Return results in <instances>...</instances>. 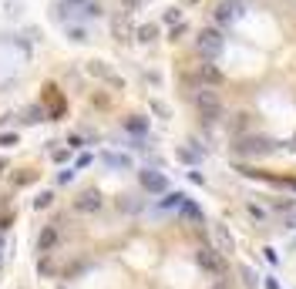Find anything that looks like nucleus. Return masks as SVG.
I'll list each match as a JSON object with an SVG mask.
<instances>
[{
    "instance_id": "393cba45",
    "label": "nucleus",
    "mask_w": 296,
    "mask_h": 289,
    "mask_svg": "<svg viewBox=\"0 0 296 289\" xmlns=\"http://www.w3.org/2000/svg\"><path fill=\"white\" fill-rule=\"evenodd\" d=\"M178 20H182V14H178V7H168V10H165V24H172V27H175Z\"/></svg>"
},
{
    "instance_id": "4468645a",
    "label": "nucleus",
    "mask_w": 296,
    "mask_h": 289,
    "mask_svg": "<svg viewBox=\"0 0 296 289\" xmlns=\"http://www.w3.org/2000/svg\"><path fill=\"white\" fill-rule=\"evenodd\" d=\"M229 131H232L236 138H239V135H249V114H246V111H239L236 118L229 121Z\"/></svg>"
},
{
    "instance_id": "a211bd4d",
    "label": "nucleus",
    "mask_w": 296,
    "mask_h": 289,
    "mask_svg": "<svg viewBox=\"0 0 296 289\" xmlns=\"http://www.w3.org/2000/svg\"><path fill=\"white\" fill-rule=\"evenodd\" d=\"M178 209H182V212H185V215H189V219H195V222H202V212H199V205H195V202H185V199H182V205H178Z\"/></svg>"
},
{
    "instance_id": "aec40b11",
    "label": "nucleus",
    "mask_w": 296,
    "mask_h": 289,
    "mask_svg": "<svg viewBox=\"0 0 296 289\" xmlns=\"http://www.w3.org/2000/svg\"><path fill=\"white\" fill-rule=\"evenodd\" d=\"M51 205H54V192H40L34 199V209H51Z\"/></svg>"
},
{
    "instance_id": "a878e982",
    "label": "nucleus",
    "mask_w": 296,
    "mask_h": 289,
    "mask_svg": "<svg viewBox=\"0 0 296 289\" xmlns=\"http://www.w3.org/2000/svg\"><path fill=\"white\" fill-rule=\"evenodd\" d=\"M51 158H54V161H67V158H71V148H54Z\"/></svg>"
},
{
    "instance_id": "c756f323",
    "label": "nucleus",
    "mask_w": 296,
    "mask_h": 289,
    "mask_svg": "<svg viewBox=\"0 0 296 289\" xmlns=\"http://www.w3.org/2000/svg\"><path fill=\"white\" fill-rule=\"evenodd\" d=\"M263 256H266V262H269V266H276V262H280V256H276V249H272V246H266V249H263Z\"/></svg>"
},
{
    "instance_id": "6ab92c4d",
    "label": "nucleus",
    "mask_w": 296,
    "mask_h": 289,
    "mask_svg": "<svg viewBox=\"0 0 296 289\" xmlns=\"http://www.w3.org/2000/svg\"><path fill=\"white\" fill-rule=\"evenodd\" d=\"M178 158L189 161V165H195V161L202 158V152H199V148H178Z\"/></svg>"
},
{
    "instance_id": "4c0bfd02",
    "label": "nucleus",
    "mask_w": 296,
    "mask_h": 289,
    "mask_svg": "<svg viewBox=\"0 0 296 289\" xmlns=\"http://www.w3.org/2000/svg\"><path fill=\"white\" fill-rule=\"evenodd\" d=\"M67 4H88V0H67Z\"/></svg>"
},
{
    "instance_id": "6e6552de",
    "label": "nucleus",
    "mask_w": 296,
    "mask_h": 289,
    "mask_svg": "<svg viewBox=\"0 0 296 289\" xmlns=\"http://www.w3.org/2000/svg\"><path fill=\"white\" fill-rule=\"evenodd\" d=\"M195 78H199L202 88H219V84H222V71H219L212 61H206V64L199 67V74H195Z\"/></svg>"
},
{
    "instance_id": "f8f14e48",
    "label": "nucleus",
    "mask_w": 296,
    "mask_h": 289,
    "mask_svg": "<svg viewBox=\"0 0 296 289\" xmlns=\"http://www.w3.org/2000/svg\"><path fill=\"white\" fill-rule=\"evenodd\" d=\"M236 14H239V7H236L232 0H222V4L216 7V24H229Z\"/></svg>"
},
{
    "instance_id": "b1692460",
    "label": "nucleus",
    "mask_w": 296,
    "mask_h": 289,
    "mask_svg": "<svg viewBox=\"0 0 296 289\" xmlns=\"http://www.w3.org/2000/svg\"><path fill=\"white\" fill-rule=\"evenodd\" d=\"M242 282H246V289H256V273L246 269V266H242Z\"/></svg>"
},
{
    "instance_id": "c9c22d12",
    "label": "nucleus",
    "mask_w": 296,
    "mask_h": 289,
    "mask_svg": "<svg viewBox=\"0 0 296 289\" xmlns=\"http://www.w3.org/2000/svg\"><path fill=\"white\" fill-rule=\"evenodd\" d=\"M289 229H296V215H293V219H289Z\"/></svg>"
},
{
    "instance_id": "39448f33",
    "label": "nucleus",
    "mask_w": 296,
    "mask_h": 289,
    "mask_svg": "<svg viewBox=\"0 0 296 289\" xmlns=\"http://www.w3.org/2000/svg\"><path fill=\"white\" fill-rule=\"evenodd\" d=\"M195 262H199V269H206V273H212V276H225V256L222 252H216V249H199L195 252Z\"/></svg>"
},
{
    "instance_id": "4be33fe9",
    "label": "nucleus",
    "mask_w": 296,
    "mask_h": 289,
    "mask_svg": "<svg viewBox=\"0 0 296 289\" xmlns=\"http://www.w3.org/2000/svg\"><path fill=\"white\" fill-rule=\"evenodd\" d=\"M272 209H276V212H293L296 202L293 199H272Z\"/></svg>"
},
{
    "instance_id": "f3484780",
    "label": "nucleus",
    "mask_w": 296,
    "mask_h": 289,
    "mask_svg": "<svg viewBox=\"0 0 296 289\" xmlns=\"http://www.w3.org/2000/svg\"><path fill=\"white\" fill-rule=\"evenodd\" d=\"M216 239H219V246H222L225 252L232 249V235H229V229H225V225H216Z\"/></svg>"
},
{
    "instance_id": "f03ea898",
    "label": "nucleus",
    "mask_w": 296,
    "mask_h": 289,
    "mask_svg": "<svg viewBox=\"0 0 296 289\" xmlns=\"http://www.w3.org/2000/svg\"><path fill=\"white\" fill-rule=\"evenodd\" d=\"M195 51H199L206 61H216V57L225 51L222 31H219V27H206V31H199V37H195Z\"/></svg>"
},
{
    "instance_id": "dca6fc26",
    "label": "nucleus",
    "mask_w": 296,
    "mask_h": 289,
    "mask_svg": "<svg viewBox=\"0 0 296 289\" xmlns=\"http://www.w3.org/2000/svg\"><path fill=\"white\" fill-rule=\"evenodd\" d=\"M135 37L142 40V44H152V40L158 37V27H155V24H142V27L135 31Z\"/></svg>"
},
{
    "instance_id": "7c9ffc66",
    "label": "nucleus",
    "mask_w": 296,
    "mask_h": 289,
    "mask_svg": "<svg viewBox=\"0 0 296 289\" xmlns=\"http://www.w3.org/2000/svg\"><path fill=\"white\" fill-rule=\"evenodd\" d=\"M182 34H185V24H175L172 34H168V40H182Z\"/></svg>"
},
{
    "instance_id": "473e14b6",
    "label": "nucleus",
    "mask_w": 296,
    "mask_h": 289,
    "mask_svg": "<svg viewBox=\"0 0 296 289\" xmlns=\"http://www.w3.org/2000/svg\"><path fill=\"white\" fill-rule=\"evenodd\" d=\"M0 144H7V148H10V144H17V135H10V131H7V135H0Z\"/></svg>"
},
{
    "instance_id": "2f4dec72",
    "label": "nucleus",
    "mask_w": 296,
    "mask_h": 289,
    "mask_svg": "<svg viewBox=\"0 0 296 289\" xmlns=\"http://www.w3.org/2000/svg\"><path fill=\"white\" fill-rule=\"evenodd\" d=\"M71 40H88V34L81 31V27H71Z\"/></svg>"
},
{
    "instance_id": "20e7f679",
    "label": "nucleus",
    "mask_w": 296,
    "mask_h": 289,
    "mask_svg": "<svg viewBox=\"0 0 296 289\" xmlns=\"http://www.w3.org/2000/svg\"><path fill=\"white\" fill-rule=\"evenodd\" d=\"M88 74H91V78H98V81H104V84H108V88H115V91L125 88V78H121L115 67H108L104 61H88Z\"/></svg>"
},
{
    "instance_id": "412c9836",
    "label": "nucleus",
    "mask_w": 296,
    "mask_h": 289,
    "mask_svg": "<svg viewBox=\"0 0 296 289\" xmlns=\"http://www.w3.org/2000/svg\"><path fill=\"white\" fill-rule=\"evenodd\" d=\"M182 199H185V195H178V192H168L165 199H162V209H178V205H182Z\"/></svg>"
},
{
    "instance_id": "72a5a7b5",
    "label": "nucleus",
    "mask_w": 296,
    "mask_h": 289,
    "mask_svg": "<svg viewBox=\"0 0 296 289\" xmlns=\"http://www.w3.org/2000/svg\"><path fill=\"white\" fill-rule=\"evenodd\" d=\"M40 273H44V276H51V273H54V266H51L48 259H40Z\"/></svg>"
},
{
    "instance_id": "5701e85b",
    "label": "nucleus",
    "mask_w": 296,
    "mask_h": 289,
    "mask_svg": "<svg viewBox=\"0 0 296 289\" xmlns=\"http://www.w3.org/2000/svg\"><path fill=\"white\" fill-rule=\"evenodd\" d=\"M44 114H48V111H44V108H40V105L27 108V121H44Z\"/></svg>"
},
{
    "instance_id": "7ed1b4c3",
    "label": "nucleus",
    "mask_w": 296,
    "mask_h": 289,
    "mask_svg": "<svg viewBox=\"0 0 296 289\" xmlns=\"http://www.w3.org/2000/svg\"><path fill=\"white\" fill-rule=\"evenodd\" d=\"M236 152L246 155V158H259V155H272L276 152V141L266 135H239L236 138Z\"/></svg>"
},
{
    "instance_id": "0eeeda50",
    "label": "nucleus",
    "mask_w": 296,
    "mask_h": 289,
    "mask_svg": "<svg viewBox=\"0 0 296 289\" xmlns=\"http://www.w3.org/2000/svg\"><path fill=\"white\" fill-rule=\"evenodd\" d=\"M138 182H142L145 192H152V195H162L168 188V178L162 175V172H155V168H142L138 172Z\"/></svg>"
},
{
    "instance_id": "f704fd0d",
    "label": "nucleus",
    "mask_w": 296,
    "mask_h": 289,
    "mask_svg": "<svg viewBox=\"0 0 296 289\" xmlns=\"http://www.w3.org/2000/svg\"><path fill=\"white\" fill-rule=\"evenodd\" d=\"M209 289H232V286H229V282H225V279H216V282H212V286H209Z\"/></svg>"
},
{
    "instance_id": "ddd939ff",
    "label": "nucleus",
    "mask_w": 296,
    "mask_h": 289,
    "mask_svg": "<svg viewBox=\"0 0 296 289\" xmlns=\"http://www.w3.org/2000/svg\"><path fill=\"white\" fill-rule=\"evenodd\" d=\"M125 131H131V135H145V131H148V121H145L142 114H128V118H125Z\"/></svg>"
},
{
    "instance_id": "f257e3e1",
    "label": "nucleus",
    "mask_w": 296,
    "mask_h": 289,
    "mask_svg": "<svg viewBox=\"0 0 296 289\" xmlns=\"http://www.w3.org/2000/svg\"><path fill=\"white\" fill-rule=\"evenodd\" d=\"M192 101H195V111H199V118L206 121V125H216V121H222L225 108H222V98H219V91L199 88V91L192 94Z\"/></svg>"
},
{
    "instance_id": "bb28decb",
    "label": "nucleus",
    "mask_w": 296,
    "mask_h": 289,
    "mask_svg": "<svg viewBox=\"0 0 296 289\" xmlns=\"http://www.w3.org/2000/svg\"><path fill=\"white\" fill-rule=\"evenodd\" d=\"M152 111L158 114V118H168V114H172V111H168V105H162V101H152Z\"/></svg>"
},
{
    "instance_id": "cd10ccee",
    "label": "nucleus",
    "mask_w": 296,
    "mask_h": 289,
    "mask_svg": "<svg viewBox=\"0 0 296 289\" xmlns=\"http://www.w3.org/2000/svg\"><path fill=\"white\" fill-rule=\"evenodd\" d=\"M91 101H95V108H111V98L108 94H95Z\"/></svg>"
},
{
    "instance_id": "9d476101",
    "label": "nucleus",
    "mask_w": 296,
    "mask_h": 289,
    "mask_svg": "<svg viewBox=\"0 0 296 289\" xmlns=\"http://www.w3.org/2000/svg\"><path fill=\"white\" fill-rule=\"evenodd\" d=\"M54 246H57V225H44L37 235V249L48 256V252H54Z\"/></svg>"
},
{
    "instance_id": "e433bc0d",
    "label": "nucleus",
    "mask_w": 296,
    "mask_h": 289,
    "mask_svg": "<svg viewBox=\"0 0 296 289\" xmlns=\"http://www.w3.org/2000/svg\"><path fill=\"white\" fill-rule=\"evenodd\" d=\"M4 168H7V161H4V158H0V172H4Z\"/></svg>"
},
{
    "instance_id": "58836bf2",
    "label": "nucleus",
    "mask_w": 296,
    "mask_h": 289,
    "mask_svg": "<svg viewBox=\"0 0 296 289\" xmlns=\"http://www.w3.org/2000/svg\"><path fill=\"white\" fill-rule=\"evenodd\" d=\"M293 246H296V239H293Z\"/></svg>"
},
{
    "instance_id": "423d86ee",
    "label": "nucleus",
    "mask_w": 296,
    "mask_h": 289,
    "mask_svg": "<svg viewBox=\"0 0 296 289\" xmlns=\"http://www.w3.org/2000/svg\"><path fill=\"white\" fill-rule=\"evenodd\" d=\"M104 199L98 188H84V192L74 199V212H81V215H95V212H101Z\"/></svg>"
},
{
    "instance_id": "9b49d317",
    "label": "nucleus",
    "mask_w": 296,
    "mask_h": 289,
    "mask_svg": "<svg viewBox=\"0 0 296 289\" xmlns=\"http://www.w3.org/2000/svg\"><path fill=\"white\" fill-rule=\"evenodd\" d=\"M101 161L108 165V168H121V172L131 168V158H128V155H118V152H104V155H101Z\"/></svg>"
},
{
    "instance_id": "2eb2a0df",
    "label": "nucleus",
    "mask_w": 296,
    "mask_h": 289,
    "mask_svg": "<svg viewBox=\"0 0 296 289\" xmlns=\"http://www.w3.org/2000/svg\"><path fill=\"white\" fill-rule=\"evenodd\" d=\"M111 31H115V37H118V40H128V37H131V24L125 20V17H115V20H111Z\"/></svg>"
},
{
    "instance_id": "1a4fd4ad",
    "label": "nucleus",
    "mask_w": 296,
    "mask_h": 289,
    "mask_svg": "<svg viewBox=\"0 0 296 289\" xmlns=\"http://www.w3.org/2000/svg\"><path fill=\"white\" fill-rule=\"evenodd\" d=\"M48 94H44V105H51V111H48V118H64V98L57 94V88H44Z\"/></svg>"
},
{
    "instance_id": "c85d7f7f",
    "label": "nucleus",
    "mask_w": 296,
    "mask_h": 289,
    "mask_svg": "<svg viewBox=\"0 0 296 289\" xmlns=\"http://www.w3.org/2000/svg\"><path fill=\"white\" fill-rule=\"evenodd\" d=\"M246 212H249L253 219H256V222H263V219H266V212L259 209V205H246Z\"/></svg>"
}]
</instances>
